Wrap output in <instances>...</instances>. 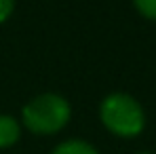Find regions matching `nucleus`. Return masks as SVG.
Returning <instances> with one entry per match:
<instances>
[{"label": "nucleus", "mask_w": 156, "mask_h": 154, "mask_svg": "<svg viewBox=\"0 0 156 154\" xmlns=\"http://www.w3.org/2000/svg\"><path fill=\"white\" fill-rule=\"evenodd\" d=\"M72 118V108L63 95L42 93L32 97L21 110V123L36 135L59 133Z\"/></svg>", "instance_id": "1"}, {"label": "nucleus", "mask_w": 156, "mask_h": 154, "mask_svg": "<svg viewBox=\"0 0 156 154\" xmlns=\"http://www.w3.org/2000/svg\"><path fill=\"white\" fill-rule=\"evenodd\" d=\"M19 137H21L19 120L11 114H0V150L15 146Z\"/></svg>", "instance_id": "3"}, {"label": "nucleus", "mask_w": 156, "mask_h": 154, "mask_svg": "<svg viewBox=\"0 0 156 154\" xmlns=\"http://www.w3.org/2000/svg\"><path fill=\"white\" fill-rule=\"evenodd\" d=\"M139 154H152V152H139Z\"/></svg>", "instance_id": "7"}, {"label": "nucleus", "mask_w": 156, "mask_h": 154, "mask_svg": "<svg viewBox=\"0 0 156 154\" xmlns=\"http://www.w3.org/2000/svg\"><path fill=\"white\" fill-rule=\"evenodd\" d=\"M133 6H135L137 13L144 15L146 19L156 21V0H133Z\"/></svg>", "instance_id": "5"}, {"label": "nucleus", "mask_w": 156, "mask_h": 154, "mask_svg": "<svg viewBox=\"0 0 156 154\" xmlns=\"http://www.w3.org/2000/svg\"><path fill=\"white\" fill-rule=\"evenodd\" d=\"M15 11V0H0V23L6 21Z\"/></svg>", "instance_id": "6"}, {"label": "nucleus", "mask_w": 156, "mask_h": 154, "mask_svg": "<svg viewBox=\"0 0 156 154\" xmlns=\"http://www.w3.org/2000/svg\"><path fill=\"white\" fill-rule=\"evenodd\" d=\"M104 127L116 137H137L146 127V112L141 103L127 93H110L99 106Z\"/></svg>", "instance_id": "2"}, {"label": "nucleus", "mask_w": 156, "mask_h": 154, "mask_svg": "<svg viewBox=\"0 0 156 154\" xmlns=\"http://www.w3.org/2000/svg\"><path fill=\"white\" fill-rule=\"evenodd\" d=\"M53 154H99L95 146H91L89 141H82V139H68V141H61Z\"/></svg>", "instance_id": "4"}]
</instances>
